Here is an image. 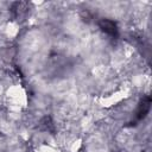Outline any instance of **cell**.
<instances>
[{
	"label": "cell",
	"instance_id": "obj_2",
	"mask_svg": "<svg viewBox=\"0 0 152 152\" xmlns=\"http://www.w3.org/2000/svg\"><path fill=\"white\" fill-rule=\"evenodd\" d=\"M150 107H151V97L145 96L142 101L140 102L139 108L137 110V121H140L146 116V114L150 112Z\"/></svg>",
	"mask_w": 152,
	"mask_h": 152
},
{
	"label": "cell",
	"instance_id": "obj_1",
	"mask_svg": "<svg viewBox=\"0 0 152 152\" xmlns=\"http://www.w3.org/2000/svg\"><path fill=\"white\" fill-rule=\"evenodd\" d=\"M100 27H101V30L104 32V33H107L108 36H110V37H118V33H119V28H118V26H116V24L113 21V20H109V19H102L101 21H100Z\"/></svg>",
	"mask_w": 152,
	"mask_h": 152
}]
</instances>
